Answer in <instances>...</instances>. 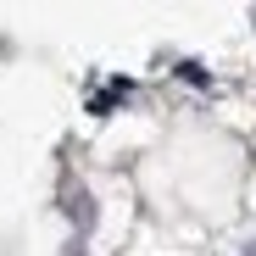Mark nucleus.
I'll return each instance as SVG.
<instances>
[{"mask_svg": "<svg viewBox=\"0 0 256 256\" xmlns=\"http://www.w3.org/2000/svg\"><path fill=\"white\" fill-rule=\"evenodd\" d=\"M250 256H256V250H250Z\"/></svg>", "mask_w": 256, "mask_h": 256, "instance_id": "1", "label": "nucleus"}]
</instances>
